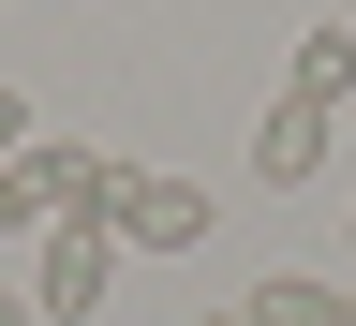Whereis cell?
Listing matches in <instances>:
<instances>
[{
  "label": "cell",
  "instance_id": "1",
  "mask_svg": "<svg viewBox=\"0 0 356 326\" xmlns=\"http://www.w3.org/2000/svg\"><path fill=\"white\" fill-rule=\"evenodd\" d=\"M104 297H119V222H44V252H30V311L89 326Z\"/></svg>",
  "mask_w": 356,
  "mask_h": 326
},
{
  "label": "cell",
  "instance_id": "2",
  "mask_svg": "<svg viewBox=\"0 0 356 326\" xmlns=\"http://www.w3.org/2000/svg\"><path fill=\"white\" fill-rule=\"evenodd\" d=\"M327 163H341V104L282 89V104L252 119V178H267V193H297V178H327Z\"/></svg>",
  "mask_w": 356,
  "mask_h": 326
},
{
  "label": "cell",
  "instance_id": "3",
  "mask_svg": "<svg viewBox=\"0 0 356 326\" xmlns=\"http://www.w3.org/2000/svg\"><path fill=\"white\" fill-rule=\"evenodd\" d=\"M15 163L44 178V208H60V222H119V193H134V163H119V149H74V133H30Z\"/></svg>",
  "mask_w": 356,
  "mask_h": 326
},
{
  "label": "cell",
  "instance_id": "4",
  "mask_svg": "<svg viewBox=\"0 0 356 326\" xmlns=\"http://www.w3.org/2000/svg\"><path fill=\"white\" fill-rule=\"evenodd\" d=\"M193 238H208V193L134 163V193H119V252H193Z\"/></svg>",
  "mask_w": 356,
  "mask_h": 326
},
{
  "label": "cell",
  "instance_id": "5",
  "mask_svg": "<svg viewBox=\"0 0 356 326\" xmlns=\"http://www.w3.org/2000/svg\"><path fill=\"white\" fill-rule=\"evenodd\" d=\"M252 326H341V282H312V267H267V282H238Z\"/></svg>",
  "mask_w": 356,
  "mask_h": 326
},
{
  "label": "cell",
  "instance_id": "6",
  "mask_svg": "<svg viewBox=\"0 0 356 326\" xmlns=\"http://www.w3.org/2000/svg\"><path fill=\"white\" fill-rule=\"evenodd\" d=\"M282 89H312V104H356V30L327 15V30H297V74Z\"/></svg>",
  "mask_w": 356,
  "mask_h": 326
},
{
  "label": "cell",
  "instance_id": "7",
  "mask_svg": "<svg viewBox=\"0 0 356 326\" xmlns=\"http://www.w3.org/2000/svg\"><path fill=\"white\" fill-rule=\"evenodd\" d=\"M44 222H60V208H44V178H30V163H0V238H44Z\"/></svg>",
  "mask_w": 356,
  "mask_h": 326
},
{
  "label": "cell",
  "instance_id": "8",
  "mask_svg": "<svg viewBox=\"0 0 356 326\" xmlns=\"http://www.w3.org/2000/svg\"><path fill=\"white\" fill-rule=\"evenodd\" d=\"M30 149V89H0V163H15Z\"/></svg>",
  "mask_w": 356,
  "mask_h": 326
},
{
  "label": "cell",
  "instance_id": "9",
  "mask_svg": "<svg viewBox=\"0 0 356 326\" xmlns=\"http://www.w3.org/2000/svg\"><path fill=\"white\" fill-rule=\"evenodd\" d=\"M0 326H30V282H0Z\"/></svg>",
  "mask_w": 356,
  "mask_h": 326
},
{
  "label": "cell",
  "instance_id": "10",
  "mask_svg": "<svg viewBox=\"0 0 356 326\" xmlns=\"http://www.w3.org/2000/svg\"><path fill=\"white\" fill-rule=\"evenodd\" d=\"M193 326H252V311H193Z\"/></svg>",
  "mask_w": 356,
  "mask_h": 326
},
{
  "label": "cell",
  "instance_id": "11",
  "mask_svg": "<svg viewBox=\"0 0 356 326\" xmlns=\"http://www.w3.org/2000/svg\"><path fill=\"white\" fill-rule=\"evenodd\" d=\"M341 149H356V104H341Z\"/></svg>",
  "mask_w": 356,
  "mask_h": 326
},
{
  "label": "cell",
  "instance_id": "12",
  "mask_svg": "<svg viewBox=\"0 0 356 326\" xmlns=\"http://www.w3.org/2000/svg\"><path fill=\"white\" fill-rule=\"evenodd\" d=\"M341 326H356V282H341Z\"/></svg>",
  "mask_w": 356,
  "mask_h": 326
}]
</instances>
